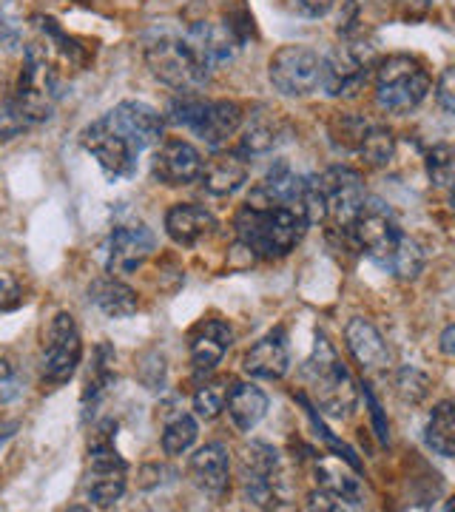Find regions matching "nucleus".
<instances>
[{
	"label": "nucleus",
	"instance_id": "f257e3e1",
	"mask_svg": "<svg viewBox=\"0 0 455 512\" xmlns=\"http://www.w3.org/2000/svg\"><path fill=\"white\" fill-rule=\"evenodd\" d=\"M234 231L239 245L259 259H282L302 242L308 222L291 205L248 200L239 208Z\"/></svg>",
	"mask_w": 455,
	"mask_h": 512
},
{
	"label": "nucleus",
	"instance_id": "f03ea898",
	"mask_svg": "<svg viewBox=\"0 0 455 512\" xmlns=\"http://www.w3.org/2000/svg\"><path fill=\"white\" fill-rule=\"evenodd\" d=\"M305 379L310 384V393L319 404V410L330 419H347L353 416L356 404H359V390L350 376V370L342 362V356L336 353L328 333H316L313 353L302 367Z\"/></svg>",
	"mask_w": 455,
	"mask_h": 512
},
{
	"label": "nucleus",
	"instance_id": "7ed1b4c3",
	"mask_svg": "<svg viewBox=\"0 0 455 512\" xmlns=\"http://www.w3.org/2000/svg\"><path fill=\"white\" fill-rule=\"evenodd\" d=\"M168 117L171 123L197 134L205 146L219 151L237 137L245 111L237 100H208L197 92H188L171 100Z\"/></svg>",
	"mask_w": 455,
	"mask_h": 512
},
{
	"label": "nucleus",
	"instance_id": "20e7f679",
	"mask_svg": "<svg viewBox=\"0 0 455 512\" xmlns=\"http://www.w3.org/2000/svg\"><path fill=\"white\" fill-rule=\"evenodd\" d=\"M433 89L430 72L419 57L387 55L376 63V106L387 114H410Z\"/></svg>",
	"mask_w": 455,
	"mask_h": 512
},
{
	"label": "nucleus",
	"instance_id": "39448f33",
	"mask_svg": "<svg viewBox=\"0 0 455 512\" xmlns=\"http://www.w3.org/2000/svg\"><path fill=\"white\" fill-rule=\"evenodd\" d=\"M114 430H117V424L106 419L89 439V467H86L83 487H86L91 504L100 510L114 507L126 493L128 464L114 447Z\"/></svg>",
	"mask_w": 455,
	"mask_h": 512
},
{
	"label": "nucleus",
	"instance_id": "423d86ee",
	"mask_svg": "<svg viewBox=\"0 0 455 512\" xmlns=\"http://www.w3.org/2000/svg\"><path fill=\"white\" fill-rule=\"evenodd\" d=\"M146 66L163 86L174 92H200L208 83V69L202 66L197 52L188 46L185 37H157L146 46Z\"/></svg>",
	"mask_w": 455,
	"mask_h": 512
},
{
	"label": "nucleus",
	"instance_id": "0eeeda50",
	"mask_svg": "<svg viewBox=\"0 0 455 512\" xmlns=\"http://www.w3.org/2000/svg\"><path fill=\"white\" fill-rule=\"evenodd\" d=\"M15 92H18L15 94V106L23 111V117L29 123H43L52 117L57 94H60V83H57V72L49 60V49L43 43L26 46Z\"/></svg>",
	"mask_w": 455,
	"mask_h": 512
},
{
	"label": "nucleus",
	"instance_id": "6e6552de",
	"mask_svg": "<svg viewBox=\"0 0 455 512\" xmlns=\"http://www.w3.org/2000/svg\"><path fill=\"white\" fill-rule=\"evenodd\" d=\"M347 237L370 262H376L384 271V265L390 262V256L396 254V248L401 245L404 231L384 202L364 200L362 211L356 214Z\"/></svg>",
	"mask_w": 455,
	"mask_h": 512
},
{
	"label": "nucleus",
	"instance_id": "1a4fd4ad",
	"mask_svg": "<svg viewBox=\"0 0 455 512\" xmlns=\"http://www.w3.org/2000/svg\"><path fill=\"white\" fill-rule=\"evenodd\" d=\"M268 80L285 97H308L322 83V55L305 43H291L273 52Z\"/></svg>",
	"mask_w": 455,
	"mask_h": 512
},
{
	"label": "nucleus",
	"instance_id": "9d476101",
	"mask_svg": "<svg viewBox=\"0 0 455 512\" xmlns=\"http://www.w3.org/2000/svg\"><path fill=\"white\" fill-rule=\"evenodd\" d=\"M316 183H319L322 200H325V222H330L336 231H342L347 237L350 225L367 200L362 174L347 165H333L325 174L316 177Z\"/></svg>",
	"mask_w": 455,
	"mask_h": 512
},
{
	"label": "nucleus",
	"instance_id": "9b49d317",
	"mask_svg": "<svg viewBox=\"0 0 455 512\" xmlns=\"http://www.w3.org/2000/svg\"><path fill=\"white\" fill-rule=\"evenodd\" d=\"M83 359V339L72 313L60 311L49 322L46 342H43V382L60 387L74 376Z\"/></svg>",
	"mask_w": 455,
	"mask_h": 512
},
{
	"label": "nucleus",
	"instance_id": "f8f14e48",
	"mask_svg": "<svg viewBox=\"0 0 455 512\" xmlns=\"http://www.w3.org/2000/svg\"><path fill=\"white\" fill-rule=\"evenodd\" d=\"M373 69V49L362 43H342L330 55L322 57V89L330 97H353L359 94L367 74Z\"/></svg>",
	"mask_w": 455,
	"mask_h": 512
},
{
	"label": "nucleus",
	"instance_id": "ddd939ff",
	"mask_svg": "<svg viewBox=\"0 0 455 512\" xmlns=\"http://www.w3.org/2000/svg\"><path fill=\"white\" fill-rule=\"evenodd\" d=\"M80 143H83V148L100 163V168L109 177H134L140 154L134 151V146L128 143L117 128L111 126L106 114L100 120H94L91 126L83 128Z\"/></svg>",
	"mask_w": 455,
	"mask_h": 512
},
{
	"label": "nucleus",
	"instance_id": "4468645a",
	"mask_svg": "<svg viewBox=\"0 0 455 512\" xmlns=\"http://www.w3.org/2000/svg\"><path fill=\"white\" fill-rule=\"evenodd\" d=\"M157 239L146 222H120L106 239V271L111 276L137 274L154 254Z\"/></svg>",
	"mask_w": 455,
	"mask_h": 512
},
{
	"label": "nucleus",
	"instance_id": "2eb2a0df",
	"mask_svg": "<svg viewBox=\"0 0 455 512\" xmlns=\"http://www.w3.org/2000/svg\"><path fill=\"white\" fill-rule=\"evenodd\" d=\"M106 117H109L111 126L117 128L128 143L134 146L137 154H143L146 148L157 146L163 140V114L154 106L143 103V100H123Z\"/></svg>",
	"mask_w": 455,
	"mask_h": 512
},
{
	"label": "nucleus",
	"instance_id": "dca6fc26",
	"mask_svg": "<svg viewBox=\"0 0 455 512\" xmlns=\"http://www.w3.org/2000/svg\"><path fill=\"white\" fill-rule=\"evenodd\" d=\"M276 470H279L276 447L265 444V441H251L245 447L242 464H239V478H242V493L248 498V504H256V507L271 504Z\"/></svg>",
	"mask_w": 455,
	"mask_h": 512
},
{
	"label": "nucleus",
	"instance_id": "f3484780",
	"mask_svg": "<svg viewBox=\"0 0 455 512\" xmlns=\"http://www.w3.org/2000/svg\"><path fill=\"white\" fill-rule=\"evenodd\" d=\"M202 154L182 137H171L163 140L154 160H151V174L160 185L168 188H180V185H191L200 180L202 174Z\"/></svg>",
	"mask_w": 455,
	"mask_h": 512
},
{
	"label": "nucleus",
	"instance_id": "a211bd4d",
	"mask_svg": "<svg viewBox=\"0 0 455 512\" xmlns=\"http://www.w3.org/2000/svg\"><path fill=\"white\" fill-rule=\"evenodd\" d=\"M185 40L197 52V57H200L202 66L208 72H214L219 66L231 63L234 55L242 49L239 37L228 26V20H197V23H191Z\"/></svg>",
	"mask_w": 455,
	"mask_h": 512
},
{
	"label": "nucleus",
	"instance_id": "6ab92c4d",
	"mask_svg": "<svg viewBox=\"0 0 455 512\" xmlns=\"http://www.w3.org/2000/svg\"><path fill=\"white\" fill-rule=\"evenodd\" d=\"M191 367L197 376H208L214 373L222 356L234 345V328L222 319H205L197 328L191 330Z\"/></svg>",
	"mask_w": 455,
	"mask_h": 512
},
{
	"label": "nucleus",
	"instance_id": "aec40b11",
	"mask_svg": "<svg viewBox=\"0 0 455 512\" xmlns=\"http://www.w3.org/2000/svg\"><path fill=\"white\" fill-rule=\"evenodd\" d=\"M217 231V220L197 202H177L165 214V234L180 248H194Z\"/></svg>",
	"mask_w": 455,
	"mask_h": 512
},
{
	"label": "nucleus",
	"instance_id": "412c9836",
	"mask_svg": "<svg viewBox=\"0 0 455 512\" xmlns=\"http://www.w3.org/2000/svg\"><path fill=\"white\" fill-rule=\"evenodd\" d=\"M242 367L251 379H265V382L282 379L291 370V350H288L285 330L276 328L268 336H262L254 348L245 353Z\"/></svg>",
	"mask_w": 455,
	"mask_h": 512
},
{
	"label": "nucleus",
	"instance_id": "4be33fe9",
	"mask_svg": "<svg viewBox=\"0 0 455 512\" xmlns=\"http://www.w3.org/2000/svg\"><path fill=\"white\" fill-rule=\"evenodd\" d=\"M345 342L350 353H353V359L362 365L364 373H379V370L390 367V359H393L390 348H387L384 336L370 319L353 316L345 328Z\"/></svg>",
	"mask_w": 455,
	"mask_h": 512
},
{
	"label": "nucleus",
	"instance_id": "5701e85b",
	"mask_svg": "<svg viewBox=\"0 0 455 512\" xmlns=\"http://www.w3.org/2000/svg\"><path fill=\"white\" fill-rule=\"evenodd\" d=\"M191 478L200 487V493L211 495V498H222L228 493V484H231L228 447L219 444V441H211V444L200 447L191 458Z\"/></svg>",
	"mask_w": 455,
	"mask_h": 512
},
{
	"label": "nucleus",
	"instance_id": "b1692460",
	"mask_svg": "<svg viewBox=\"0 0 455 512\" xmlns=\"http://www.w3.org/2000/svg\"><path fill=\"white\" fill-rule=\"evenodd\" d=\"M237 134L239 143L234 151L239 157L251 160V157L271 154L273 148L282 146L288 140V126L271 111H262V114H251V120H242Z\"/></svg>",
	"mask_w": 455,
	"mask_h": 512
},
{
	"label": "nucleus",
	"instance_id": "393cba45",
	"mask_svg": "<svg viewBox=\"0 0 455 512\" xmlns=\"http://www.w3.org/2000/svg\"><path fill=\"white\" fill-rule=\"evenodd\" d=\"M245 180H248V163H245V157H239L237 151L217 154L208 163H202L200 183L214 197H231V194H237L239 188L245 185Z\"/></svg>",
	"mask_w": 455,
	"mask_h": 512
},
{
	"label": "nucleus",
	"instance_id": "a878e982",
	"mask_svg": "<svg viewBox=\"0 0 455 512\" xmlns=\"http://www.w3.org/2000/svg\"><path fill=\"white\" fill-rule=\"evenodd\" d=\"M268 393L262 387H256L254 382H239L228 390V419L234 421L239 433H251L259 421L265 419L268 413Z\"/></svg>",
	"mask_w": 455,
	"mask_h": 512
},
{
	"label": "nucleus",
	"instance_id": "bb28decb",
	"mask_svg": "<svg viewBox=\"0 0 455 512\" xmlns=\"http://www.w3.org/2000/svg\"><path fill=\"white\" fill-rule=\"evenodd\" d=\"M114 362H117V353L111 348L109 342H100L94 348V356H91L89 376H86V384H83V421H89V416L94 413V407L106 399L111 387H114Z\"/></svg>",
	"mask_w": 455,
	"mask_h": 512
},
{
	"label": "nucleus",
	"instance_id": "cd10ccee",
	"mask_svg": "<svg viewBox=\"0 0 455 512\" xmlns=\"http://www.w3.org/2000/svg\"><path fill=\"white\" fill-rule=\"evenodd\" d=\"M89 302L109 319H126L134 316L140 302L137 293L128 288L126 282H120L117 276H100L89 285Z\"/></svg>",
	"mask_w": 455,
	"mask_h": 512
},
{
	"label": "nucleus",
	"instance_id": "c85d7f7f",
	"mask_svg": "<svg viewBox=\"0 0 455 512\" xmlns=\"http://www.w3.org/2000/svg\"><path fill=\"white\" fill-rule=\"evenodd\" d=\"M316 481H319V490L339 504V510H362L364 495L359 478L347 476L345 470H333V467H316Z\"/></svg>",
	"mask_w": 455,
	"mask_h": 512
},
{
	"label": "nucleus",
	"instance_id": "c756f323",
	"mask_svg": "<svg viewBox=\"0 0 455 512\" xmlns=\"http://www.w3.org/2000/svg\"><path fill=\"white\" fill-rule=\"evenodd\" d=\"M424 441L427 447L441 458L455 456V404L438 402L427 419V430H424Z\"/></svg>",
	"mask_w": 455,
	"mask_h": 512
},
{
	"label": "nucleus",
	"instance_id": "7c9ffc66",
	"mask_svg": "<svg viewBox=\"0 0 455 512\" xmlns=\"http://www.w3.org/2000/svg\"><path fill=\"white\" fill-rule=\"evenodd\" d=\"M356 154H359L370 168H382V165L390 163L393 154H396V134L387 126H382V123H370L367 131H364L362 143L356 148Z\"/></svg>",
	"mask_w": 455,
	"mask_h": 512
},
{
	"label": "nucleus",
	"instance_id": "2f4dec72",
	"mask_svg": "<svg viewBox=\"0 0 455 512\" xmlns=\"http://www.w3.org/2000/svg\"><path fill=\"white\" fill-rule=\"evenodd\" d=\"M200 436V424L191 413H177L165 424L163 430V453L165 456H185Z\"/></svg>",
	"mask_w": 455,
	"mask_h": 512
},
{
	"label": "nucleus",
	"instance_id": "473e14b6",
	"mask_svg": "<svg viewBox=\"0 0 455 512\" xmlns=\"http://www.w3.org/2000/svg\"><path fill=\"white\" fill-rule=\"evenodd\" d=\"M384 271L390 276H396V279H401V282L419 279V274L424 271V251H421L419 242L404 234L401 245L396 248V254L390 256V262L384 265Z\"/></svg>",
	"mask_w": 455,
	"mask_h": 512
},
{
	"label": "nucleus",
	"instance_id": "72a5a7b5",
	"mask_svg": "<svg viewBox=\"0 0 455 512\" xmlns=\"http://www.w3.org/2000/svg\"><path fill=\"white\" fill-rule=\"evenodd\" d=\"M228 379H211V382H202L194 393V413L200 419L211 421L217 419L219 413L225 410V399H228Z\"/></svg>",
	"mask_w": 455,
	"mask_h": 512
},
{
	"label": "nucleus",
	"instance_id": "f704fd0d",
	"mask_svg": "<svg viewBox=\"0 0 455 512\" xmlns=\"http://www.w3.org/2000/svg\"><path fill=\"white\" fill-rule=\"evenodd\" d=\"M430 376L419 367H399L396 370V393L404 404H421L430 396Z\"/></svg>",
	"mask_w": 455,
	"mask_h": 512
},
{
	"label": "nucleus",
	"instance_id": "c9c22d12",
	"mask_svg": "<svg viewBox=\"0 0 455 512\" xmlns=\"http://www.w3.org/2000/svg\"><path fill=\"white\" fill-rule=\"evenodd\" d=\"M427 174L436 188L447 191L453 185V174H455V151L450 143H438L427 151Z\"/></svg>",
	"mask_w": 455,
	"mask_h": 512
},
{
	"label": "nucleus",
	"instance_id": "e433bc0d",
	"mask_svg": "<svg viewBox=\"0 0 455 512\" xmlns=\"http://www.w3.org/2000/svg\"><path fill=\"white\" fill-rule=\"evenodd\" d=\"M367 126H370V120H364L359 114H339V117L330 123L333 143L339 148H345V151H353V154H356V148L362 143Z\"/></svg>",
	"mask_w": 455,
	"mask_h": 512
},
{
	"label": "nucleus",
	"instance_id": "4c0bfd02",
	"mask_svg": "<svg viewBox=\"0 0 455 512\" xmlns=\"http://www.w3.org/2000/svg\"><path fill=\"white\" fill-rule=\"evenodd\" d=\"M29 126L32 123L23 117V111L15 106V100H0V143L15 140L20 131H26Z\"/></svg>",
	"mask_w": 455,
	"mask_h": 512
},
{
	"label": "nucleus",
	"instance_id": "58836bf2",
	"mask_svg": "<svg viewBox=\"0 0 455 512\" xmlns=\"http://www.w3.org/2000/svg\"><path fill=\"white\" fill-rule=\"evenodd\" d=\"M23 390V376L9 356H0V404L15 402Z\"/></svg>",
	"mask_w": 455,
	"mask_h": 512
},
{
	"label": "nucleus",
	"instance_id": "ea45409f",
	"mask_svg": "<svg viewBox=\"0 0 455 512\" xmlns=\"http://www.w3.org/2000/svg\"><path fill=\"white\" fill-rule=\"evenodd\" d=\"M23 43V20L12 12H0V46L6 52H15Z\"/></svg>",
	"mask_w": 455,
	"mask_h": 512
},
{
	"label": "nucleus",
	"instance_id": "a19ab883",
	"mask_svg": "<svg viewBox=\"0 0 455 512\" xmlns=\"http://www.w3.org/2000/svg\"><path fill=\"white\" fill-rule=\"evenodd\" d=\"M455 69L453 66H447L444 72H441V77H438L436 83V100L438 106H441V111L444 114H453L455 111Z\"/></svg>",
	"mask_w": 455,
	"mask_h": 512
},
{
	"label": "nucleus",
	"instance_id": "79ce46f5",
	"mask_svg": "<svg viewBox=\"0 0 455 512\" xmlns=\"http://www.w3.org/2000/svg\"><path fill=\"white\" fill-rule=\"evenodd\" d=\"M23 302H26V296H23L18 279H12V276L0 279V313L18 311Z\"/></svg>",
	"mask_w": 455,
	"mask_h": 512
},
{
	"label": "nucleus",
	"instance_id": "37998d69",
	"mask_svg": "<svg viewBox=\"0 0 455 512\" xmlns=\"http://www.w3.org/2000/svg\"><path fill=\"white\" fill-rule=\"evenodd\" d=\"M296 6L308 18H325L330 9L336 6V0H296Z\"/></svg>",
	"mask_w": 455,
	"mask_h": 512
},
{
	"label": "nucleus",
	"instance_id": "c03bdc74",
	"mask_svg": "<svg viewBox=\"0 0 455 512\" xmlns=\"http://www.w3.org/2000/svg\"><path fill=\"white\" fill-rule=\"evenodd\" d=\"M364 396H367V404H370V416H373V421H376V436L382 441L390 439V430H387V421H384L382 416V407H379V402H376V396L370 393V390H364Z\"/></svg>",
	"mask_w": 455,
	"mask_h": 512
},
{
	"label": "nucleus",
	"instance_id": "a18cd8bd",
	"mask_svg": "<svg viewBox=\"0 0 455 512\" xmlns=\"http://www.w3.org/2000/svg\"><path fill=\"white\" fill-rule=\"evenodd\" d=\"M455 325H447V328H444V333H441V345H438V348H441V353H444V356H447V359H453V353H455Z\"/></svg>",
	"mask_w": 455,
	"mask_h": 512
},
{
	"label": "nucleus",
	"instance_id": "49530a36",
	"mask_svg": "<svg viewBox=\"0 0 455 512\" xmlns=\"http://www.w3.org/2000/svg\"><path fill=\"white\" fill-rule=\"evenodd\" d=\"M15 436V424H0V447Z\"/></svg>",
	"mask_w": 455,
	"mask_h": 512
}]
</instances>
